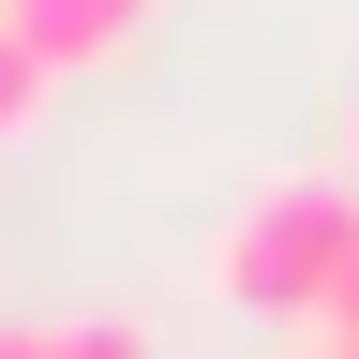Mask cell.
I'll use <instances>...</instances> for the list:
<instances>
[{
  "instance_id": "6da1fadb",
  "label": "cell",
  "mask_w": 359,
  "mask_h": 359,
  "mask_svg": "<svg viewBox=\"0 0 359 359\" xmlns=\"http://www.w3.org/2000/svg\"><path fill=\"white\" fill-rule=\"evenodd\" d=\"M344 255H359V180H269V195L210 240V285L240 314H330Z\"/></svg>"
},
{
  "instance_id": "7a4b0ae2",
  "label": "cell",
  "mask_w": 359,
  "mask_h": 359,
  "mask_svg": "<svg viewBox=\"0 0 359 359\" xmlns=\"http://www.w3.org/2000/svg\"><path fill=\"white\" fill-rule=\"evenodd\" d=\"M0 15L45 45V75H120L150 45V0H0Z\"/></svg>"
},
{
  "instance_id": "3957f363",
  "label": "cell",
  "mask_w": 359,
  "mask_h": 359,
  "mask_svg": "<svg viewBox=\"0 0 359 359\" xmlns=\"http://www.w3.org/2000/svg\"><path fill=\"white\" fill-rule=\"evenodd\" d=\"M45 90H60V75H45V45L0 15V135H30V120H45Z\"/></svg>"
},
{
  "instance_id": "277c9868",
  "label": "cell",
  "mask_w": 359,
  "mask_h": 359,
  "mask_svg": "<svg viewBox=\"0 0 359 359\" xmlns=\"http://www.w3.org/2000/svg\"><path fill=\"white\" fill-rule=\"evenodd\" d=\"M45 359H150L135 314H45Z\"/></svg>"
},
{
  "instance_id": "5b68a950",
  "label": "cell",
  "mask_w": 359,
  "mask_h": 359,
  "mask_svg": "<svg viewBox=\"0 0 359 359\" xmlns=\"http://www.w3.org/2000/svg\"><path fill=\"white\" fill-rule=\"evenodd\" d=\"M0 359H45V314H15V330H0Z\"/></svg>"
},
{
  "instance_id": "8992f818",
  "label": "cell",
  "mask_w": 359,
  "mask_h": 359,
  "mask_svg": "<svg viewBox=\"0 0 359 359\" xmlns=\"http://www.w3.org/2000/svg\"><path fill=\"white\" fill-rule=\"evenodd\" d=\"M344 180H359V105H344Z\"/></svg>"
},
{
  "instance_id": "52a82bcc",
  "label": "cell",
  "mask_w": 359,
  "mask_h": 359,
  "mask_svg": "<svg viewBox=\"0 0 359 359\" xmlns=\"http://www.w3.org/2000/svg\"><path fill=\"white\" fill-rule=\"evenodd\" d=\"M330 359H359V344H330Z\"/></svg>"
}]
</instances>
